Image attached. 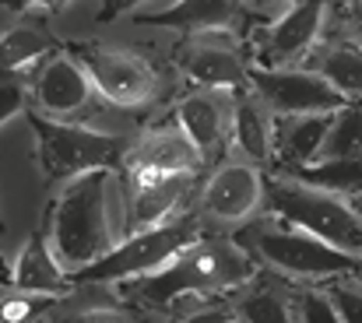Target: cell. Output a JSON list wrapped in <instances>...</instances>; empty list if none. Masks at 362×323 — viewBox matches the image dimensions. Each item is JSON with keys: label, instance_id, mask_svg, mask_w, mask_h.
<instances>
[{"label": "cell", "instance_id": "6da1fadb", "mask_svg": "<svg viewBox=\"0 0 362 323\" xmlns=\"http://www.w3.org/2000/svg\"><path fill=\"white\" fill-rule=\"evenodd\" d=\"M260 274L257 257L243 246L240 239H197L194 246H187L176 260H169L165 267L120 281L123 288H130V295L144 306V310H162L183 295V292H240L253 278Z\"/></svg>", "mask_w": 362, "mask_h": 323}, {"label": "cell", "instance_id": "7a4b0ae2", "mask_svg": "<svg viewBox=\"0 0 362 323\" xmlns=\"http://www.w3.org/2000/svg\"><path fill=\"white\" fill-rule=\"evenodd\" d=\"M106 190H110V169H92L67 180L60 194L46 204L42 232L67 274L88 267L92 260L106 257L117 246L106 211Z\"/></svg>", "mask_w": 362, "mask_h": 323}, {"label": "cell", "instance_id": "3957f363", "mask_svg": "<svg viewBox=\"0 0 362 323\" xmlns=\"http://www.w3.org/2000/svg\"><path fill=\"white\" fill-rule=\"evenodd\" d=\"M25 119L35 134V165L46 183H67L92 169L120 172L127 158V141L120 134H103L95 127H85L81 119H57L28 102Z\"/></svg>", "mask_w": 362, "mask_h": 323}, {"label": "cell", "instance_id": "277c9868", "mask_svg": "<svg viewBox=\"0 0 362 323\" xmlns=\"http://www.w3.org/2000/svg\"><path fill=\"white\" fill-rule=\"evenodd\" d=\"M201 218H204L201 211L187 208V211L165 218L158 225L130 232L106 257H99L88 267L74 271L71 281L74 285H120V281H130V278L151 274V271L165 267L169 260H176L187 246L204 239V221Z\"/></svg>", "mask_w": 362, "mask_h": 323}, {"label": "cell", "instance_id": "5b68a950", "mask_svg": "<svg viewBox=\"0 0 362 323\" xmlns=\"http://www.w3.org/2000/svg\"><path fill=\"white\" fill-rule=\"evenodd\" d=\"M236 239L257 260H264L271 271H278L285 278L327 281V278H338V274H359L362 264V257L345 253V249L324 242L320 235L303 232V228H296V225H288L274 215L240 228Z\"/></svg>", "mask_w": 362, "mask_h": 323}, {"label": "cell", "instance_id": "8992f818", "mask_svg": "<svg viewBox=\"0 0 362 323\" xmlns=\"http://www.w3.org/2000/svg\"><path fill=\"white\" fill-rule=\"evenodd\" d=\"M264 201L274 218H281L303 232H313L345 253L362 257V211L345 204L341 194L320 190L296 176L292 180L264 176Z\"/></svg>", "mask_w": 362, "mask_h": 323}, {"label": "cell", "instance_id": "52a82bcc", "mask_svg": "<svg viewBox=\"0 0 362 323\" xmlns=\"http://www.w3.org/2000/svg\"><path fill=\"white\" fill-rule=\"evenodd\" d=\"M67 49L78 57V64L88 71L95 92L123 109L148 106L158 95V71L130 53V49H113L103 42H67Z\"/></svg>", "mask_w": 362, "mask_h": 323}, {"label": "cell", "instance_id": "ba28073f", "mask_svg": "<svg viewBox=\"0 0 362 323\" xmlns=\"http://www.w3.org/2000/svg\"><path fill=\"white\" fill-rule=\"evenodd\" d=\"M327 4L331 0H292V7L281 18L260 21L246 39L253 64L257 67H292V64L310 60L320 39Z\"/></svg>", "mask_w": 362, "mask_h": 323}, {"label": "cell", "instance_id": "9c48e42d", "mask_svg": "<svg viewBox=\"0 0 362 323\" xmlns=\"http://www.w3.org/2000/svg\"><path fill=\"white\" fill-rule=\"evenodd\" d=\"M250 88L260 95V102L274 116H303V112H338L349 99L338 92L320 71H299V67H257L250 64Z\"/></svg>", "mask_w": 362, "mask_h": 323}, {"label": "cell", "instance_id": "30bf717a", "mask_svg": "<svg viewBox=\"0 0 362 323\" xmlns=\"http://www.w3.org/2000/svg\"><path fill=\"white\" fill-rule=\"evenodd\" d=\"M120 180L127 194V235L187 211L201 183V176L194 172H162L144 165H123Z\"/></svg>", "mask_w": 362, "mask_h": 323}, {"label": "cell", "instance_id": "8fae6325", "mask_svg": "<svg viewBox=\"0 0 362 323\" xmlns=\"http://www.w3.org/2000/svg\"><path fill=\"white\" fill-rule=\"evenodd\" d=\"M25 74H28V88H32V106L57 116V119L85 116L99 95L88 71L78 64V57L67 49V42H64V49L42 57Z\"/></svg>", "mask_w": 362, "mask_h": 323}, {"label": "cell", "instance_id": "7c38bea8", "mask_svg": "<svg viewBox=\"0 0 362 323\" xmlns=\"http://www.w3.org/2000/svg\"><path fill=\"white\" fill-rule=\"evenodd\" d=\"M137 25H151V28H173L180 35H194V32H226L233 39H240L246 46L250 32L267 21V14L250 11L243 0H176L162 11H137L134 14Z\"/></svg>", "mask_w": 362, "mask_h": 323}, {"label": "cell", "instance_id": "4fadbf2b", "mask_svg": "<svg viewBox=\"0 0 362 323\" xmlns=\"http://www.w3.org/2000/svg\"><path fill=\"white\" fill-rule=\"evenodd\" d=\"M173 64L187 74L194 88H222V92H250V64L236 46L208 42V32L183 35L173 49Z\"/></svg>", "mask_w": 362, "mask_h": 323}, {"label": "cell", "instance_id": "5bb4252c", "mask_svg": "<svg viewBox=\"0 0 362 323\" xmlns=\"http://www.w3.org/2000/svg\"><path fill=\"white\" fill-rule=\"evenodd\" d=\"M233 109H236V95L233 92L222 95V88H194L173 109L176 123L201 148L208 169L222 165V158L233 144Z\"/></svg>", "mask_w": 362, "mask_h": 323}, {"label": "cell", "instance_id": "9a60e30c", "mask_svg": "<svg viewBox=\"0 0 362 323\" xmlns=\"http://www.w3.org/2000/svg\"><path fill=\"white\" fill-rule=\"evenodd\" d=\"M264 201V176L246 162H222L215 165L211 180L204 183L197 208L201 215L222 225H240Z\"/></svg>", "mask_w": 362, "mask_h": 323}, {"label": "cell", "instance_id": "2e32d148", "mask_svg": "<svg viewBox=\"0 0 362 323\" xmlns=\"http://www.w3.org/2000/svg\"><path fill=\"white\" fill-rule=\"evenodd\" d=\"M123 165H144V169H162V172H194V176H204L208 172V162H204L201 148L176 123V116L148 127L127 148Z\"/></svg>", "mask_w": 362, "mask_h": 323}, {"label": "cell", "instance_id": "e0dca14e", "mask_svg": "<svg viewBox=\"0 0 362 323\" xmlns=\"http://www.w3.org/2000/svg\"><path fill=\"white\" fill-rule=\"evenodd\" d=\"M334 112H303V116H274V165H310L320 158L324 137L331 130Z\"/></svg>", "mask_w": 362, "mask_h": 323}, {"label": "cell", "instance_id": "ac0fdd59", "mask_svg": "<svg viewBox=\"0 0 362 323\" xmlns=\"http://www.w3.org/2000/svg\"><path fill=\"white\" fill-rule=\"evenodd\" d=\"M11 285L18 292H42V295H71V288H78L71 281V274L60 267V260H57L42 228L35 235H28V242L21 246V253L14 260Z\"/></svg>", "mask_w": 362, "mask_h": 323}, {"label": "cell", "instance_id": "d6986e66", "mask_svg": "<svg viewBox=\"0 0 362 323\" xmlns=\"http://www.w3.org/2000/svg\"><path fill=\"white\" fill-rule=\"evenodd\" d=\"M233 144L257 165H274V112L250 88L236 95L233 109Z\"/></svg>", "mask_w": 362, "mask_h": 323}, {"label": "cell", "instance_id": "ffe728a7", "mask_svg": "<svg viewBox=\"0 0 362 323\" xmlns=\"http://www.w3.org/2000/svg\"><path fill=\"white\" fill-rule=\"evenodd\" d=\"M250 285H253V288L233 303L236 320H253V323L296 320V306H292V292H296V285H292V292H281L285 281H274V278H267V274H257Z\"/></svg>", "mask_w": 362, "mask_h": 323}, {"label": "cell", "instance_id": "44dd1931", "mask_svg": "<svg viewBox=\"0 0 362 323\" xmlns=\"http://www.w3.org/2000/svg\"><path fill=\"white\" fill-rule=\"evenodd\" d=\"M285 176H296L303 183H313L320 190L341 194V197H362V151L349 158H324L310 165H288L281 169Z\"/></svg>", "mask_w": 362, "mask_h": 323}, {"label": "cell", "instance_id": "7402d4cb", "mask_svg": "<svg viewBox=\"0 0 362 323\" xmlns=\"http://www.w3.org/2000/svg\"><path fill=\"white\" fill-rule=\"evenodd\" d=\"M64 49L60 39H53L42 25H21V28H7L0 39V67L4 71H28L35 67L42 57Z\"/></svg>", "mask_w": 362, "mask_h": 323}, {"label": "cell", "instance_id": "603a6c76", "mask_svg": "<svg viewBox=\"0 0 362 323\" xmlns=\"http://www.w3.org/2000/svg\"><path fill=\"white\" fill-rule=\"evenodd\" d=\"M310 67L320 71L338 92H345L349 99L362 102V49L352 42L320 49L317 57H310Z\"/></svg>", "mask_w": 362, "mask_h": 323}, {"label": "cell", "instance_id": "cb8c5ba5", "mask_svg": "<svg viewBox=\"0 0 362 323\" xmlns=\"http://www.w3.org/2000/svg\"><path fill=\"white\" fill-rule=\"evenodd\" d=\"M359 151H362V102L356 99V102H349L345 109L334 112L317 162H324V158H349V155H359Z\"/></svg>", "mask_w": 362, "mask_h": 323}, {"label": "cell", "instance_id": "d4e9b609", "mask_svg": "<svg viewBox=\"0 0 362 323\" xmlns=\"http://www.w3.org/2000/svg\"><path fill=\"white\" fill-rule=\"evenodd\" d=\"M352 274H338V278H327V281H317L324 292H327V299L334 303V310H338V320L345 323H362V285L356 281H349Z\"/></svg>", "mask_w": 362, "mask_h": 323}, {"label": "cell", "instance_id": "484cf974", "mask_svg": "<svg viewBox=\"0 0 362 323\" xmlns=\"http://www.w3.org/2000/svg\"><path fill=\"white\" fill-rule=\"evenodd\" d=\"M64 303V295H42V292H18L4 299V320L7 323H21L32 317H46Z\"/></svg>", "mask_w": 362, "mask_h": 323}, {"label": "cell", "instance_id": "4316f807", "mask_svg": "<svg viewBox=\"0 0 362 323\" xmlns=\"http://www.w3.org/2000/svg\"><path fill=\"white\" fill-rule=\"evenodd\" d=\"M292 306H296V320H324V323H338V310L327 299V292L317 288H296L292 292Z\"/></svg>", "mask_w": 362, "mask_h": 323}, {"label": "cell", "instance_id": "83f0119b", "mask_svg": "<svg viewBox=\"0 0 362 323\" xmlns=\"http://www.w3.org/2000/svg\"><path fill=\"white\" fill-rule=\"evenodd\" d=\"M28 74L25 71H4L0 74V119L7 123L14 112H25L28 109Z\"/></svg>", "mask_w": 362, "mask_h": 323}, {"label": "cell", "instance_id": "f1b7e54d", "mask_svg": "<svg viewBox=\"0 0 362 323\" xmlns=\"http://www.w3.org/2000/svg\"><path fill=\"white\" fill-rule=\"evenodd\" d=\"M11 14H60L71 0H0Z\"/></svg>", "mask_w": 362, "mask_h": 323}, {"label": "cell", "instance_id": "f546056e", "mask_svg": "<svg viewBox=\"0 0 362 323\" xmlns=\"http://www.w3.org/2000/svg\"><path fill=\"white\" fill-rule=\"evenodd\" d=\"M338 18H341V28L352 39H362V0H341Z\"/></svg>", "mask_w": 362, "mask_h": 323}, {"label": "cell", "instance_id": "4dcf8cb0", "mask_svg": "<svg viewBox=\"0 0 362 323\" xmlns=\"http://www.w3.org/2000/svg\"><path fill=\"white\" fill-rule=\"evenodd\" d=\"M141 4H148V0H103L95 21H99V25H110V21H117V18H123V14H130V11L141 7Z\"/></svg>", "mask_w": 362, "mask_h": 323}, {"label": "cell", "instance_id": "1f68e13d", "mask_svg": "<svg viewBox=\"0 0 362 323\" xmlns=\"http://www.w3.org/2000/svg\"><path fill=\"white\" fill-rule=\"evenodd\" d=\"M257 7H271V4H281V0H253Z\"/></svg>", "mask_w": 362, "mask_h": 323}, {"label": "cell", "instance_id": "d6a6232c", "mask_svg": "<svg viewBox=\"0 0 362 323\" xmlns=\"http://www.w3.org/2000/svg\"><path fill=\"white\" fill-rule=\"evenodd\" d=\"M359 278H362V264H359Z\"/></svg>", "mask_w": 362, "mask_h": 323}]
</instances>
